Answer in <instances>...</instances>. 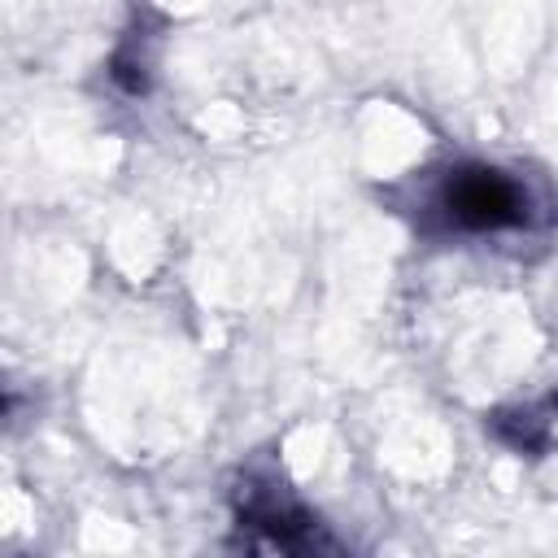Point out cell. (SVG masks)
Returning a JSON list of instances; mask_svg holds the SVG:
<instances>
[{
	"label": "cell",
	"mask_w": 558,
	"mask_h": 558,
	"mask_svg": "<svg viewBox=\"0 0 558 558\" xmlns=\"http://www.w3.org/2000/svg\"><path fill=\"white\" fill-rule=\"evenodd\" d=\"M436 209L458 231H510L527 222V192L493 166H458L436 192Z\"/></svg>",
	"instance_id": "cell-1"
}]
</instances>
